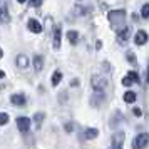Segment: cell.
I'll list each match as a JSON object with an SVG mask.
<instances>
[{"label": "cell", "mask_w": 149, "mask_h": 149, "mask_svg": "<svg viewBox=\"0 0 149 149\" xmlns=\"http://www.w3.org/2000/svg\"><path fill=\"white\" fill-rule=\"evenodd\" d=\"M107 20L112 25V29H124V20H126V10H111L107 14Z\"/></svg>", "instance_id": "6da1fadb"}, {"label": "cell", "mask_w": 149, "mask_h": 149, "mask_svg": "<svg viewBox=\"0 0 149 149\" xmlns=\"http://www.w3.org/2000/svg\"><path fill=\"white\" fill-rule=\"evenodd\" d=\"M149 144V134L148 132H141L134 137L132 141V149H144Z\"/></svg>", "instance_id": "7a4b0ae2"}, {"label": "cell", "mask_w": 149, "mask_h": 149, "mask_svg": "<svg viewBox=\"0 0 149 149\" xmlns=\"http://www.w3.org/2000/svg\"><path fill=\"white\" fill-rule=\"evenodd\" d=\"M106 86H107L106 77H102V75H92V87L95 89V92H102L106 89Z\"/></svg>", "instance_id": "3957f363"}, {"label": "cell", "mask_w": 149, "mask_h": 149, "mask_svg": "<svg viewBox=\"0 0 149 149\" xmlns=\"http://www.w3.org/2000/svg\"><path fill=\"white\" fill-rule=\"evenodd\" d=\"M124 139H126L124 132H116V134L112 136V149H122Z\"/></svg>", "instance_id": "277c9868"}, {"label": "cell", "mask_w": 149, "mask_h": 149, "mask_svg": "<svg viewBox=\"0 0 149 149\" xmlns=\"http://www.w3.org/2000/svg\"><path fill=\"white\" fill-rule=\"evenodd\" d=\"M27 27L30 32H34V34H40L42 30H44V27H42V24L39 20H35V19H30V20L27 22Z\"/></svg>", "instance_id": "5b68a950"}, {"label": "cell", "mask_w": 149, "mask_h": 149, "mask_svg": "<svg viewBox=\"0 0 149 149\" xmlns=\"http://www.w3.org/2000/svg\"><path fill=\"white\" fill-rule=\"evenodd\" d=\"M61 39H62V29L61 25H55L54 27V49L55 50H59L61 49Z\"/></svg>", "instance_id": "8992f818"}, {"label": "cell", "mask_w": 149, "mask_h": 149, "mask_svg": "<svg viewBox=\"0 0 149 149\" xmlns=\"http://www.w3.org/2000/svg\"><path fill=\"white\" fill-rule=\"evenodd\" d=\"M129 37H131V27H124L117 32V40L121 44H126L129 40Z\"/></svg>", "instance_id": "52a82bcc"}, {"label": "cell", "mask_w": 149, "mask_h": 149, "mask_svg": "<svg viewBox=\"0 0 149 149\" xmlns=\"http://www.w3.org/2000/svg\"><path fill=\"white\" fill-rule=\"evenodd\" d=\"M17 127H19L20 132H27L29 129H30V119H27V117H19L17 119Z\"/></svg>", "instance_id": "ba28073f"}, {"label": "cell", "mask_w": 149, "mask_h": 149, "mask_svg": "<svg viewBox=\"0 0 149 149\" xmlns=\"http://www.w3.org/2000/svg\"><path fill=\"white\" fill-rule=\"evenodd\" d=\"M148 39H149L148 32H146V30H139V32L136 34V37H134V42L137 44V45H144V44L148 42Z\"/></svg>", "instance_id": "9c48e42d"}, {"label": "cell", "mask_w": 149, "mask_h": 149, "mask_svg": "<svg viewBox=\"0 0 149 149\" xmlns=\"http://www.w3.org/2000/svg\"><path fill=\"white\" fill-rule=\"evenodd\" d=\"M10 101H12V104H15V106H24V104H25V95L24 94H14L10 97Z\"/></svg>", "instance_id": "30bf717a"}, {"label": "cell", "mask_w": 149, "mask_h": 149, "mask_svg": "<svg viewBox=\"0 0 149 149\" xmlns=\"http://www.w3.org/2000/svg\"><path fill=\"white\" fill-rule=\"evenodd\" d=\"M27 65H29V59H27V55H24V54H19V55H17V67L25 69Z\"/></svg>", "instance_id": "8fae6325"}, {"label": "cell", "mask_w": 149, "mask_h": 149, "mask_svg": "<svg viewBox=\"0 0 149 149\" xmlns=\"http://www.w3.org/2000/svg\"><path fill=\"white\" fill-rule=\"evenodd\" d=\"M7 22H10V14L5 7H0V24H7Z\"/></svg>", "instance_id": "7c38bea8"}, {"label": "cell", "mask_w": 149, "mask_h": 149, "mask_svg": "<svg viewBox=\"0 0 149 149\" xmlns=\"http://www.w3.org/2000/svg\"><path fill=\"white\" fill-rule=\"evenodd\" d=\"M34 67H35L37 72L42 70V67H44V59H42L40 55H35V57H34Z\"/></svg>", "instance_id": "4fadbf2b"}, {"label": "cell", "mask_w": 149, "mask_h": 149, "mask_svg": "<svg viewBox=\"0 0 149 149\" xmlns=\"http://www.w3.org/2000/svg\"><path fill=\"white\" fill-rule=\"evenodd\" d=\"M67 39L70 44H77V40H79V34L75 32V30H69L67 32Z\"/></svg>", "instance_id": "5bb4252c"}, {"label": "cell", "mask_w": 149, "mask_h": 149, "mask_svg": "<svg viewBox=\"0 0 149 149\" xmlns=\"http://www.w3.org/2000/svg\"><path fill=\"white\" fill-rule=\"evenodd\" d=\"M124 101L127 102V104H132V102L136 101V94H134V92H131V91L124 92Z\"/></svg>", "instance_id": "9a60e30c"}, {"label": "cell", "mask_w": 149, "mask_h": 149, "mask_svg": "<svg viewBox=\"0 0 149 149\" xmlns=\"http://www.w3.org/2000/svg\"><path fill=\"white\" fill-rule=\"evenodd\" d=\"M97 134H99V131L97 129H87L86 131V139H94V137H97Z\"/></svg>", "instance_id": "2e32d148"}, {"label": "cell", "mask_w": 149, "mask_h": 149, "mask_svg": "<svg viewBox=\"0 0 149 149\" xmlns=\"http://www.w3.org/2000/svg\"><path fill=\"white\" fill-rule=\"evenodd\" d=\"M44 117H45V114H44V112H35V116H34V121L37 122V126H40V124H42V121H44Z\"/></svg>", "instance_id": "e0dca14e"}, {"label": "cell", "mask_w": 149, "mask_h": 149, "mask_svg": "<svg viewBox=\"0 0 149 149\" xmlns=\"http://www.w3.org/2000/svg\"><path fill=\"white\" fill-rule=\"evenodd\" d=\"M61 79H62V74L57 70V72H54V75H52V86H57L59 82H61Z\"/></svg>", "instance_id": "ac0fdd59"}, {"label": "cell", "mask_w": 149, "mask_h": 149, "mask_svg": "<svg viewBox=\"0 0 149 149\" xmlns=\"http://www.w3.org/2000/svg\"><path fill=\"white\" fill-rule=\"evenodd\" d=\"M141 15L144 17V19H148V17H149V3H144V5H142V8H141Z\"/></svg>", "instance_id": "d6986e66"}, {"label": "cell", "mask_w": 149, "mask_h": 149, "mask_svg": "<svg viewBox=\"0 0 149 149\" xmlns=\"http://www.w3.org/2000/svg\"><path fill=\"white\" fill-rule=\"evenodd\" d=\"M8 122V116L5 112H0V126H5Z\"/></svg>", "instance_id": "ffe728a7"}, {"label": "cell", "mask_w": 149, "mask_h": 149, "mask_svg": "<svg viewBox=\"0 0 149 149\" xmlns=\"http://www.w3.org/2000/svg\"><path fill=\"white\" fill-rule=\"evenodd\" d=\"M127 77H129V79H131L132 82H139V75L136 74V72H132V70H131V72L127 74Z\"/></svg>", "instance_id": "44dd1931"}, {"label": "cell", "mask_w": 149, "mask_h": 149, "mask_svg": "<svg viewBox=\"0 0 149 149\" xmlns=\"http://www.w3.org/2000/svg\"><path fill=\"white\" fill-rule=\"evenodd\" d=\"M127 61L131 62V64H134V65L137 64V61H136V55L132 54V52H127Z\"/></svg>", "instance_id": "7402d4cb"}, {"label": "cell", "mask_w": 149, "mask_h": 149, "mask_svg": "<svg viewBox=\"0 0 149 149\" xmlns=\"http://www.w3.org/2000/svg\"><path fill=\"white\" fill-rule=\"evenodd\" d=\"M122 84H124V86H126V87H127V86H131V84H132V81H131V79H129L127 75H126V77H124V79H122Z\"/></svg>", "instance_id": "603a6c76"}, {"label": "cell", "mask_w": 149, "mask_h": 149, "mask_svg": "<svg viewBox=\"0 0 149 149\" xmlns=\"http://www.w3.org/2000/svg\"><path fill=\"white\" fill-rule=\"evenodd\" d=\"M72 129H74V124H72V122H67V124H65V131H67V132H70Z\"/></svg>", "instance_id": "cb8c5ba5"}, {"label": "cell", "mask_w": 149, "mask_h": 149, "mask_svg": "<svg viewBox=\"0 0 149 149\" xmlns=\"http://www.w3.org/2000/svg\"><path fill=\"white\" fill-rule=\"evenodd\" d=\"M30 5H32V7H40L42 2L40 0H34V2H30Z\"/></svg>", "instance_id": "d4e9b609"}, {"label": "cell", "mask_w": 149, "mask_h": 149, "mask_svg": "<svg viewBox=\"0 0 149 149\" xmlns=\"http://www.w3.org/2000/svg\"><path fill=\"white\" fill-rule=\"evenodd\" d=\"M141 114H142V112H141V109H137V107H136V109H134V116H137V117H139Z\"/></svg>", "instance_id": "484cf974"}, {"label": "cell", "mask_w": 149, "mask_h": 149, "mask_svg": "<svg viewBox=\"0 0 149 149\" xmlns=\"http://www.w3.org/2000/svg\"><path fill=\"white\" fill-rule=\"evenodd\" d=\"M77 84H79V81H77V79H74V81L70 82V86H74V87H75V86H77Z\"/></svg>", "instance_id": "4316f807"}, {"label": "cell", "mask_w": 149, "mask_h": 149, "mask_svg": "<svg viewBox=\"0 0 149 149\" xmlns=\"http://www.w3.org/2000/svg\"><path fill=\"white\" fill-rule=\"evenodd\" d=\"M95 47H97V49H101V47H102V42H101V40H97V44H95Z\"/></svg>", "instance_id": "83f0119b"}, {"label": "cell", "mask_w": 149, "mask_h": 149, "mask_svg": "<svg viewBox=\"0 0 149 149\" xmlns=\"http://www.w3.org/2000/svg\"><path fill=\"white\" fill-rule=\"evenodd\" d=\"M3 77H5V72H3V70H0V79H3Z\"/></svg>", "instance_id": "f1b7e54d"}, {"label": "cell", "mask_w": 149, "mask_h": 149, "mask_svg": "<svg viewBox=\"0 0 149 149\" xmlns=\"http://www.w3.org/2000/svg\"><path fill=\"white\" fill-rule=\"evenodd\" d=\"M148 82H149V69H148Z\"/></svg>", "instance_id": "f546056e"}, {"label": "cell", "mask_w": 149, "mask_h": 149, "mask_svg": "<svg viewBox=\"0 0 149 149\" xmlns=\"http://www.w3.org/2000/svg\"><path fill=\"white\" fill-rule=\"evenodd\" d=\"M2 55H3V54H2V49H0V57H2Z\"/></svg>", "instance_id": "4dcf8cb0"}]
</instances>
